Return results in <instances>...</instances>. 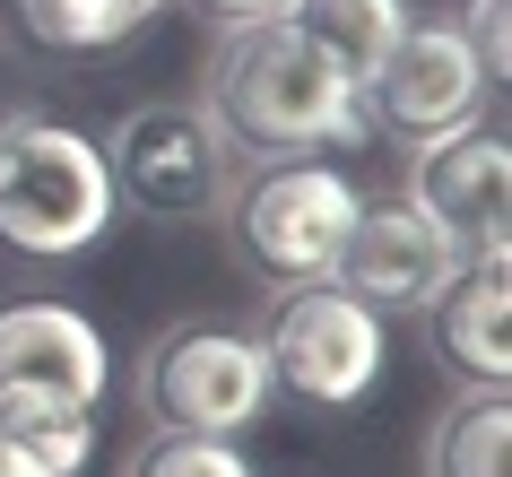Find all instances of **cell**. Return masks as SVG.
I'll use <instances>...</instances> for the list:
<instances>
[{
    "mask_svg": "<svg viewBox=\"0 0 512 477\" xmlns=\"http://www.w3.org/2000/svg\"><path fill=\"white\" fill-rule=\"evenodd\" d=\"M209 122L226 131V148H252L261 165L278 157H330V148H365L374 113L365 87L322 35H304L296 18H261L235 27V44L217 53Z\"/></svg>",
    "mask_w": 512,
    "mask_h": 477,
    "instance_id": "1",
    "label": "cell"
},
{
    "mask_svg": "<svg viewBox=\"0 0 512 477\" xmlns=\"http://www.w3.org/2000/svg\"><path fill=\"white\" fill-rule=\"evenodd\" d=\"M113 174L105 148L79 139L70 122L44 113H9L0 122V243L35 252V261H70L113 226Z\"/></svg>",
    "mask_w": 512,
    "mask_h": 477,
    "instance_id": "2",
    "label": "cell"
},
{
    "mask_svg": "<svg viewBox=\"0 0 512 477\" xmlns=\"http://www.w3.org/2000/svg\"><path fill=\"white\" fill-rule=\"evenodd\" d=\"M356 209L365 200H356V183L330 157H278L235 191L226 226H235V252L270 287H322V278H339Z\"/></svg>",
    "mask_w": 512,
    "mask_h": 477,
    "instance_id": "3",
    "label": "cell"
},
{
    "mask_svg": "<svg viewBox=\"0 0 512 477\" xmlns=\"http://www.w3.org/2000/svg\"><path fill=\"white\" fill-rule=\"evenodd\" d=\"M270 356L252 330H226V321H183L148 347L139 365V408L174 434H243L270 408Z\"/></svg>",
    "mask_w": 512,
    "mask_h": 477,
    "instance_id": "4",
    "label": "cell"
},
{
    "mask_svg": "<svg viewBox=\"0 0 512 477\" xmlns=\"http://www.w3.org/2000/svg\"><path fill=\"white\" fill-rule=\"evenodd\" d=\"M96 148H105L113 200H131L165 226L217 217L226 200V131L209 122V105H131Z\"/></svg>",
    "mask_w": 512,
    "mask_h": 477,
    "instance_id": "5",
    "label": "cell"
},
{
    "mask_svg": "<svg viewBox=\"0 0 512 477\" xmlns=\"http://www.w3.org/2000/svg\"><path fill=\"white\" fill-rule=\"evenodd\" d=\"M270 356V382H287L313 408H348L382 382V313H365L348 287H278L270 321L252 330Z\"/></svg>",
    "mask_w": 512,
    "mask_h": 477,
    "instance_id": "6",
    "label": "cell"
},
{
    "mask_svg": "<svg viewBox=\"0 0 512 477\" xmlns=\"http://www.w3.org/2000/svg\"><path fill=\"white\" fill-rule=\"evenodd\" d=\"M460 269H469L460 235L400 191V200H365V209H356L348 252H339V278H330V287H348L365 313L391 321V313H434Z\"/></svg>",
    "mask_w": 512,
    "mask_h": 477,
    "instance_id": "7",
    "label": "cell"
},
{
    "mask_svg": "<svg viewBox=\"0 0 512 477\" xmlns=\"http://www.w3.org/2000/svg\"><path fill=\"white\" fill-rule=\"evenodd\" d=\"M486 70L469 53V35L452 18H408V35L391 44L374 79H365V113H374V131H408L417 148L443 131H469L486 105Z\"/></svg>",
    "mask_w": 512,
    "mask_h": 477,
    "instance_id": "8",
    "label": "cell"
},
{
    "mask_svg": "<svg viewBox=\"0 0 512 477\" xmlns=\"http://www.w3.org/2000/svg\"><path fill=\"white\" fill-rule=\"evenodd\" d=\"M408 200L443 217L469 261H495L504 252V217H512V148L495 131H478V122L426 139L417 174H408Z\"/></svg>",
    "mask_w": 512,
    "mask_h": 477,
    "instance_id": "9",
    "label": "cell"
},
{
    "mask_svg": "<svg viewBox=\"0 0 512 477\" xmlns=\"http://www.w3.org/2000/svg\"><path fill=\"white\" fill-rule=\"evenodd\" d=\"M113 382V356H105V330L79 313V304H0V391H53V399H79L96 408Z\"/></svg>",
    "mask_w": 512,
    "mask_h": 477,
    "instance_id": "10",
    "label": "cell"
},
{
    "mask_svg": "<svg viewBox=\"0 0 512 477\" xmlns=\"http://www.w3.org/2000/svg\"><path fill=\"white\" fill-rule=\"evenodd\" d=\"M434 330H443V356L469 391H504L512 382V252L460 269L434 304Z\"/></svg>",
    "mask_w": 512,
    "mask_h": 477,
    "instance_id": "11",
    "label": "cell"
},
{
    "mask_svg": "<svg viewBox=\"0 0 512 477\" xmlns=\"http://www.w3.org/2000/svg\"><path fill=\"white\" fill-rule=\"evenodd\" d=\"M87 451H96V408L53 391H0V460L35 477H79Z\"/></svg>",
    "mask_w": 512,
    "mask_h": 477,
    "instance_id": "12",
    "label": "cell"
},
{
    "mask_svg": "<svg viewBox=\"0 0 512 477\" xmlns=\"http://www.w3.org/2000/svg\"><path fill=\"white\" fill-rule=\"evenodd\" d=\"M426 477H512V391H469L434 425Z\"/></svg>",
    "mask_w": 512,
    "mask_h": 477,
    "instance_id": "13",
    "label": "cell"
},
{
    "mask_svg": "<svg viewBox=\"0 0 512 477\" xmlns=\"http://www.w3.org/2000/svg\"><path fill=\"white\" fill-rule=\"evenodd\" d=\"M287 18H296L304 35H322L330 53L356 70V87H365L382 61H391V44L408 35V0H296Z\"/></svg>",
    "mask_w": 512,
    "mask_h": 477,
    "instance_id": "14",
    "label": "cell"
},
{
    "mask_svg": "<svg viewBox=\"0 0 512 477\" xmlns=\"http://www.w3.org/2000/svg\"><path fill=\"white\" fill-rule=\"evenodd\" d=\"M165 0H18V27L53 53H105L122 35H139Z\"/></svg>",
    "mask_w": 512,
    "mask_h": 477,
    "instance_id": "15",
    "label": "cell"
},
{
    "mask_svg": "<svg viewBox=\"0 0 512 477\" xmlns=\"http://www.w3.org/2000/svg\"><path fill=\"white\" fill-rule=\"evenodd\" d=\"M122 477H252V460L235 451V434H174V425H157V443H139Z\"/></svg>",
    "mask_w": 512,
    "mask_h": 477,
    "instance_id": "16",
    "label": "cell"
},
{
    "mask_svg": "<svg viewBox=\"0 0 512 477\" xmlns=\"http://www.w3.org/2000/svg\"><path fill=\"white\" fill-rule=\"evenodd\" d=\"M504 18H512L504 0H469V9H460V18H452V27L469 35V53H478V70H486V79H495V87L512 79V35H504Z\"/></svg>",
    "mask_w": 512,
    "mask_h": 477,
    "instance_id": "17",
    "label": "cell"
},
{
    "mask_svg": "<svg viewBox=\"0 0 512 477\" xmlns=\"http://www.w3.org/2000/svg\"><path fill=\"white\" fill-rule=\"evenodd\" d=\"M200 9H209L217 27H261V18H287L296 0H200Z\"/></svg>",
    "mask_w": 512,
    "mask_h": 477,
    "instance_id": "18",
    "label": "cell"
},
{
    "mask_svg": "<svg viewBox=\"0 0 512 477\" xmlns=\"http://www.w3.org/2000/svg\"><path fill=\"white\" fill-rule=\"evenodd\" d=\"M0 477H35V469H18V460H0Z\"/></svg>",
    "mask_w": 512,
    "mask_h": 477,
    "instance_id": "19",
    "label": "cell"
}]
</instances>
